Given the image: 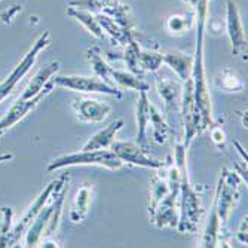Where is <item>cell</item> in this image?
<instances>
[{
    "instance_id": "obj_18",
    "label": "cell",
    "mask_w": 248,
    "mask_h": 248,
    "mask_svg": "<svg viewBox=\"0 0 248 248\" xmlns=\"http://www.w3.org/2000/svg\"><path fill=\"white\" fill-rule=\"evenodd\" d=\"M103 12L108 15L115 22H118L124 30L134 36V18L128 5L119 2V0H108L106 6L103 8Z\"/></svg>"
},
{
    "instance_id": "obj_20",
    "label": "cell",
    "mask_w": 248,
    "mask_h": 248,
    "mask_svg": "<svg viewBox=\"0 0 248 248\" xmlns=\"http://www.w3.org/2000/svg\"><path fill=\"white\" fill-rule=\"evenodd\" d=\"M93 185H82L78 192H76V198H75V204L70 213V218L75 223L82 221L89 210V204H91V199H93Z\"/></svg>"
},
{
    "instance_id": "obj_1",
    "label": "cell",
    "mask_w": 248,
    "mask_h": 248,
    "mask_svg": "<svg viewBox=\"0 0 248 248\" xmlns=\"http://www.w3.org/2000/svg\"><path fill=\"white\" fill-rule=\"evenodd\" d=\"M207 5L208 0H201L196 8L198 36H196V52L193 57L192 75H190L193 82L198 134L213 126V106H211V95H210V88H208L205 65H204V26L207 16Z\"/></svg>"
},
{
    "instance_id": "obj_34",
    "label": "cell",
    "mask_w": 248,
    "mask_h": 248,
    "mask_svg": "<svg viewBox=\"0 0 248 248\" xmlns=\"http://www.w3.org/2000/svg\"><path fill=\"white\" fill-rule=\"evenodd\" d=\"M213 128V126H211ZM211 137H213V141L218 146V147H223L224 146V141H226V139H224V132L220 129V128H213L211 129Z\"/></svg>"
},
{
    "instance_id": "obj_2",
    "label": "cell",
    "mask_w": 248,
    "mask_h": 248,
    "mask_svg": "<svg viewBox=\"0 0 248 248\" xmlns=\"http://www.w3.org/2000/svg\"><path fill=\"white\" fill-rule=\"evenodd\" d=\"M187 146L185 143H177L174 150V161L180 175V217L177 228L182 233H193L199 224L202 207L198 192L192 187L187 175Z\"/></svg>"
},
{
    "instance_id": "obj_33",
    "label": "cell",
    "mask_w": 248,
    "mask_h": 248,
    "mask_svg": "<svg viewBox=\"0 0 248 248\" xmlns=\"http://www.w3.org/2000/svg\"><path fill=\"white\" fill-rule=\"evenodd\" d=\"M3 213V221L0 226V247H6L9 241V228H11V218H12V210L11 208H2Z\"/></svg>"
},
{
    "instance_id": "obj_7",
    "label": "cell",
    "mask_w": 248,
    "mask_h": 248,
    "mask_svg": "<svg viewBox=\"0 0 248 248\" xmlns=\"http://www.w3.org/2000/svg\"><path fill=\"white\" fill-rule=\"evenodd\" d=\"M54 83L61 88L72 89L79 93H98L116 98H122V91L116 86H111L100 78H88V76H54Z\"/></svg>"
},
{
    "instance_id": "obj_21",
    "label": "cell",
    "mask_w": 248,
    "mask_h": 248,
    "mask_svg": "<svg viewBox=\"0 0 248 248\" xmlns=\"http://www.w3.org/2000/svg\"><path fill=\"white\" fill-rule=\"evenodd\" d=\"M86 54H88V61H89V64L93 65V70H94L95 76L100 78L101 80L107 82L108 85L115 86V85H113V80H111V70H113V67H110V65L106 62V60H104L103 55H101L100 48L94 46V48H91V49H88Z\"/></svg>"
},
{
    "instance_id": "obj_15",
    "label": "cell",
    "mask_w": 248,
    "mask_h": 248,
    "mask_svg": "<svg viewBox=\"0 0 248 248\" xmlns=\"http://www.w3.org/2000/svg\"><path fill=\"white\" fill-rule=\"evenodd\" d=\"M135 118H137V143L147 150V126L150 124V101L147 91H140V98L135 107Z\"/></svg>"
},
{
    "instance_id": "obj_19",
    "label": "cell",
    "mask_w": 248,
    "mask_h": 248,
    "mask_svg": "<svg viewBox=\"0 0 248 248\" xmlns=\"http://www.w3.org/2000/svg\"><path fill=\"white\" fill-rule=\"evenodd\" d=\"M162 62L170 65L174 70V73L182 79L183 82L187 80L192 75V65H193V57L183 54V52H168L162 54Z\"/></svg>"
},
{
    "instance_id": "obj_17",
    "label": "cell",
    "mask_w": 248,
    "mask_h": 248,
    "mask_svg": "<svg viewBox=\"0 0 248 248\" xmlns=\"http://www.w3.org/2000/svg\"><path fill=\"white\" fill-rule=\"evenodd\" d=\"M124 126V121L118 119L115 122H111L107 128L98 131L97 134H94L91 139H89L80 150L86 152V150H100V149H110V146L113 144L118 132L121 131V128Z\"/></svg>"
},
{
    "instance_id": "obj_14",
    "label": "cell",
    "mask_w": 248,
    "mask_h": 248,
    "mask_svg": "<svg viewBox=\"0 0 248 248\" xmlns=\"http://www.w3.org/2000/svg\"><path fill=\"white\" fill-rule=\"evenodd\" d=\"M58 70H60V61H51L49 64L43 65L42 69L31 78L30 83L24 89V93H22L19 100H30V98L36 97L45 88V85L55 76V73Z\"/></svg>"
},
{
    "instance_id": "obj_8",
    "label": "cell",
    "mask_w": 248,
    "mask_h": 248,
    "mask_svg": "<svg viewBox=\"0 0 248 248\" xmlns=\"http://www.w3.org/2000/svg\"><path fill=\"white\" fill-rule=\"evenodd\" d=\"M110 149L113 150L125 164L137 165L143 168H155L161 170L164 168V162L155 159V157L141 146H139L135 141H113V144L110 146Z\"/></svg>"
},
{
    "instance_id": "obj_23",
    "label": "cell",
    "mask_w": 248,
    "mask_h": 248,
    "mask_svg": "<svg viewBox=\"0 0 248 248\" xmlns=\"http://www.w3.org/2000/svg\"><path fill=\"white\" fill-rule=\"evenodd\" d=\"M97 21H98V24H100V27L103 29V31H106V33H108L111 37H113L119 45H128L132 39H134V36L131 34V33H128L126 30H124L118 22H115L113 19H111L108 15H106V14H100V15H97Z\"/></svg>"
},
{
    "instance_id": "obj_12",
    "label": "cell",
    "mask_w": 248,
    "mask_h": 248,
    "mask_svg": "<svg viewBox=\"0 0 248 248\" xmlns=\"http://www.w3.org/2000/svg\"><path fill=\"white\" fill-rule=\"evenodd\" d=\"M73 108L78 119L85 124L101 122L111 111V107L107 103L97 100H76L73 103Z\"/></svg>"
},
{
    "instance_id": "obj_32",
    "label": "cell",
    "mask_w": 248,
    "mask_h": 248,
    "mask_svg": "<svg viewBox=\"0 0 248 248\" xmlns=\"http://www.w3.org/2000/svg\"><path fill=\"white\" fill-rule=\"evenodd\" d=\"M192 22L186 18V16H180V15H174L168 19L167 27L171 33H183L187 29H190Z\"/></svg>"
},
{
    "instance_id": "obj_6",
    "label": "cell",
    "mask_w": 248,
    "mask_h": 248,
    "mask_svg": "<svg viewBox=\"0 0 248 248\" xmlns=\"http://www.w3.org/2000/svg\"><path fill=\"white\" fill-rule=\"evenodd\" d=\"M239 178L236 172L229 171L224 168L221 171L218 186L216 192L214 207L217 211V216L220 218V223H226L233 207L239 199Z\"/></svg>"
},
{
    "instance_id": "obj_35",
    "label": "cell",
    "mask_w": 248,
    "mask_h": 248,
    "mask_svg": "<svg viewBox=\"0 0 248 248\" xmlns=\"http://www.w3.org/2000/svg\"><path fill=\"white\" fill-rule=\"evenodd\" d=\"M186 2L193 8V9H196L198 8V5H199V2H201V0H186Z\"/></svg>"
},
{
    "instance_id": "obj_28",
    "label": "cell",
    "mask_w": 248,
    "mask_h": 248,
    "mask_svg": "<svg viewBox=\"0 0 248 248\" xmlns=\"http://www.w3.org/2000/svg\"><path fill=\"white\" fill-rule=\"evenodd\" d=\"M217 86L226 93H241L244 89V83L241 79L229 69H224L217 78Z\"/></svg>"
},
{
    "instance_id": "obj_27",
    "label": "cell",
    "mask_w": 248,
    "mask_h": 248,
    "mask_svg": "<svg viewBox=\"0 0 248 248\" xmlns=\"http://www.w3.org/2000/svg\"><path fill=\"white\" fill-rule=\"evenodd\" d=\"M220 231H221V223H220V218L217 216L216 207L213 205V211L210 214V220L207 224V229L204 232V236H202L201 247H216L217 241H218Z\"/></svg>"
},
{
    "instance_id": "obj_22",
    "label": "cell",
    "mask_w": 248,
    "mask_h": 248,
    "mask_svg": "<svg viewBox=\"0 0 248 248\" xmlns=\"http://www.w3.org/2000/svg\"><path fill=\"white\" fill-rule=\"evenodd\" d=\"M111 80L113 85H119L121 88H128V89H137V91H149L150 85L143 80L139 75L131 73V72H124V70H111Z\"/></svg>"
},
{
    "instance_id": "obj_9",
    "label": "cell",
    "mask_w": 248,
    "mask_h": 248,
    "mask_svg": "<svg viewBox=\"0 0 248 248\" xmlns=\"http://www.w3.org/2000/svg\"><path fill=\"white\" fill-rule=\"evenodd\" d=\"M49 37H51L49 31H45V33L39 37V40L34 43V46L27 52V55H26L24 58H22V61L15 67V70L11 73V76H9L6 80H3L2 83H0V101H2L6 95H9V93L14 89V86L18 83V80L29 72V69L33 65V62H34L37 54L49 45Z\"/></svg>"
},
{
    "instance_id": "obj_3",
    "label": "cell",
    "mask_w": 248,
    "mask_h": 248,
    "mask_svg": "<svg viewBox=\"0 0 248 248\" xmlns=\"http://www.w3.org/2000/svg\"><path fill=\"white\" fill-rule=\"evenodd\" d=\"M67 183H69V175H65L62 178V182L55 189L51 205L46 208H42L40 213L37 214V217L30 224V228L27 229V238H26L27 247H34L39 242V239L42 238L43 232L46 236H51L57 231L60 216H61L62 202H64V198L67 193Z\"/></svg>"
},
{
    "instance_id": "obj_26",
    "label": "cell",
    "mask_w": 248,
    "mask_h": 248,
    "mask_svg": "<svg viewBox=\"0 0 248 248\" xmlns=\"http://www.w3.org/2000/svg\"><path fill=\"white\" fill-rule=\"evenodd\" d=\"M70 16L76 18L79 22L86 27V30L89 33H93L97 39H103L104 37V33H103V29L100 27L98 21H97V16H94L91 12H86V11H79V9H75V8H69L67 11Z\"/></svg>"
},
{
    "instance_id": "obj_4",
    "label": "cell",
    "mask_w": 248,
    "mask_h": 248,
    "mask_svg": "<svg viewBox=\"0 0 248 248\" xmlns=\"http://www.w3.org/2000/svg\"><path fill=\"white\" fill-rule=\"evenodd\" d=\"M75 165H98L108 170H121L125 162L121 157L108 149H100V150H79L78 153L62 155L57 159H54L48 165V171H55L65 167H75Z\"/></svg>"
},
{
    "instance_id": "obj_10",
    "label": "cell",
    "mask_w": 248,
    "mask_h": 248,
    "mask_svg": "<svg viewBox=\"0 0 248 248\" xmlns=\"http://www.w3.org/2000/svg\"><path fill=\"white\" fill-rule=\"evenodd\" d=\"M54 86H55V83L51 79L46 85H45V88L42 89V91L36 97H33L30 100H18L15 103V106H12V108L6 113V116L2 121H0V135H2L5 131H8L11 126H14L18 121H21L26 115H29L30 111L52 91Z\"/></svg>"
},
{
    "instance_id": "obj_5",
    "label": "cell",
    "mask_w": 248,
    "mask_h": 248,
    "mask_svg": "<svg viewBox=\"0 0 248 248\" xmlns=\"http://www.w3.org/2000/svg\"><path fill=\"white\" fill-rule=\"evenodd\" d=\"M168 182H170V190L165 195V198L150 211V220L156 228H177L178 224V216L175 210V202L178 199L180 193V175L178 170L174 164L168 170Z\"/></svg>"
},
{
    "instance_id": "obj_31",
    "label": "cell",
    "mask_w": 248,
    "mask_h": 248,
    "mask_svg": "<svg viewBox=\"0 0 248 248\" xmlns=\"http://www.w3.org/2000/svg\"><path fill=\"white\" fill-rule=\"evenodd\" d=\"M108 0H72L70 8L79 9V11H86V12H98L103 11L106 3Z\"/></svg>"
},
{
    "instance_id": "obj_13",
    "label": "cell",
    "mask_w": 248,
    "mask_h": 248,
    "mask_svg": "<svg viewBox=\"0 0 248 248\" xmlns=\"http://www.w3.org/2000/svg\"><path fill=\"white\" fill-rule=\"evenodd\" d=\"M228 34L232 43V51L235 55H241L244 54V51L247 49V39L244 34V29H242V22H241V16H239V11L238 6L232 2V0H228Z\"/></svg>"
},
{
    "instance_id": "obj_30",
    "label": "cell",
    "mask_w": 248,
    "mask_h": 248,
    "mask_svg": "<svg viewBox=\"0 0 248 248\" xmlns=\"http://www.w3.org/2000/svg\"><path fill=\"white\" fill-rule=\"evenodd\" d=\"M140 46L139 43L135 42L134 39L126 45L125 48V54L122 57V60L125 61L126 67L129 69L131 73H135V75H140V67H139V55H140Z\"/></svg>"
},
{
    "instance_id": "obj_16",
    "label": "cell",
    "mask_w": 248,
    "mask_h": 248,
    "mask_svg": "<svg viewBox=\"0 0 248 248\" xmlns=\"http://www.w3.org/2000/svg\"><path fill=\"white\" fill-rule=\"evenodd\" d=\"M157 91H159L161 98L165 103V108L170 115L180 111V104H182V88L177 82L168 78H157Z\"/></svg>"
},
{
    "instance_id": "obj_29",
    "label": "cell",
    "mask_w": 248,
    "mask_h": 248,
    "mask_svg": "<svg viewBox=\"0 0 248 248\" xmlns=\"http://www.w3.org/2000/svg\"><path fill=\"white\" fill-rule=\"evenodd\" d=\"M162 65V54H157V52H149V51H140L139 55V67H140V72H150L155 73L161 69Z\"/></svg>"
},
{
    "instance_id": "obj_25",
    "label": "cell",
    "mask_w": 248,
    "mask_h": 248,
    "mask_svg": "<svg viewBox=\"0 0 248 248\" xmlns=\"http://www.w3.org/2000/svg\"><path fill=\"white\" fill-rule=\"evenodd\" d=\"M165 175H162L161 172L156 177H153L152 185H150V208L149 213L159 204V202L165 198V195L170 190V182H168V171L164 172Z\"/></svg>"
},
{
    "instance_id": "obj_11",
    "label": "cell",
    "mask_w": 248,
    "mask_h": 248,
    "mask_svg": "<svg viewBox=\"0 0 248 248\" xmlns=\"http://www.w3.org/2000/svg\"><path fill=\"white\" fill-rule=\"evenodd\" d=\"M64 178V175H61L60 178H57V180H54L52 183H49L48 185V187L45 189L37 198H36V201H34V204L29 208V211L24 214V217L21 218V221H19V224L15 228V231L12 232V238L8 241V245H14L19 238H21V235L22 233H26L27 232V229L30 228V224L33 223V220L37 217V214L40 213V210L45 207V204L48 202V199L54 195V192H55V189L58 187V185L61 183V180Z\"/></svg>"
},
{
    "instance_id": "obj_24",
    "label": "cell",
    "mask_w": 248,
    "mask_h": 248,
    "mask_svg": "<svg viewBox=\"0 0 248 248\" xmlns=\"http://www.w3.org/2000/svg\"><path fill=\"white\" fill-rule=\"evenodd\" d=\"M150 124L153 126V139L156 143L159 144H165L168 137H170V126L168 124L165 122L164 116L159 113V110H157L153 104H150Z\"/></svg>"
}]
</instances>
